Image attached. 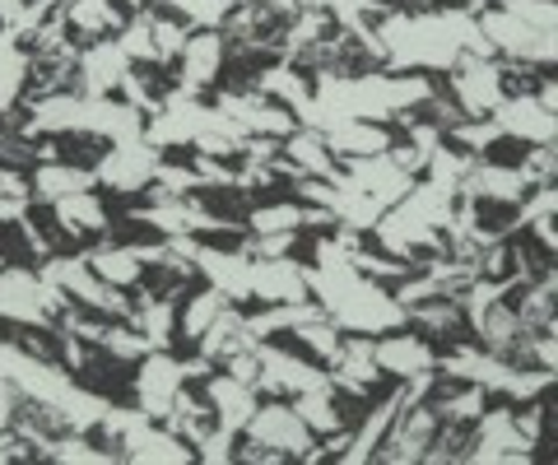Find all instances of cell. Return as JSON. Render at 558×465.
<instances>
[{
    "mask_svg": "<svg viewBox=\"0 0 558 465\" xmlns=\"http://www.w3.org/2000/svg\"><path fill=\"white\" fill-rule=\"evenodd\" d=\"M0 196L33 200V178H28L24 168H5V163H0Z\"/></svg>",
    "mask_w": 558,
    "mask_h": 465,
    "instance_id": "40",
    "label": "cell"
},
{
    "mask_svg": "<svg viewBox=\"0 0 558 465\" xmlns=\"http://www.w3.org/2000/svg\"><path fill=\"white\" fill-rule=\"evenodd\" d=\"M303 219H307L303 200H275V205H256L247 215V229L252 233H299Z\"/></svg>",
    "mask_w": 558,
    "mask_h": 465,
    "instance_id": "33",
    "label": "cell"
},
{
    "mask_svg": "<svg viewBox=\"0 0 558 465\" xmlns=\"http://www.w3.org/2000/svg\"><path fill=\"white\" fill-rule=\"evenodd\" d=\"M498 10H508L517 14L521 24H531V28H558V5L554 0H498Z\"/></svg>",
    "mask_w": 558,
    "mask_h": 465,
    "instance_id": "37",
    "label": "cell"
},
{
    "mask_svg": "<svg viewBox=\"0 0 558 465\" xmlns=\"http://www.w3.org/2000/svg\"><path fill=\"white\" fill-rule=\"evenodd\" d=\"M252 344H256V340L247 335V313H242V303H223V307H219V317L201 331L196 354H205V358H215V364H223L229 354L252 350Z\"/></svg>",
    "mask_w": 558,
    "mask_h": 465,
    "instance_id": "20",
    "label": "cell"
},
{
    "mask_svg": "<svg viewBox=\"0 0 558 465\" xmlns=\"http://www.w3.org/2000/svg\"><path fill=\"white\" fill-rule=\"evenodd\" d=\"M252 298L260 303H303L307 294V274L289 256H252Z\"/></svg>",
    "mask_w": 558,
    "mask_h": 465,
    "instance_id": "18",
    "label": "cell"
},
{
    "mask_svg": "<svg viewBox=\"0 0 558 465\" xmlns=\"http://www.w3.org/2000/svg\"><path fill=\"white\" fill-rule=\"evenodd\" d=\"M238 438L242 433H229V428H219V424H209V433L196 442V461H233V452H238Z\"/></svg>",
    "mask_w": 558,
    "mask_h": 465,
    "instance_id": "38",
    "label": "cell"
},
{
    "mask_svg": "<svg viewBox=\"0 0 558 465\" xmlns=\"http://www.w3.org/2000/svg\"><path fill=\"white\" fill-rule=\"evenodd\" d=\"M159 10L168 14H178V20L186 28H223V20H229V10H233V0H159Z\"/></svg>",
    "mask_w": 558,
    "mask_h": 465,
    "instance_id": "34",
    "label": "cell"
},
{
    "mask_svg": "<svg viewBox=\"0 0 558 465\" xmlns=\"http://www.w3.org/2000/svg\"><path fill=\"white\" fill-rule=\"evenodd\" d=\"M344 182L349 186H359V192H368V196H377L381 205H391L396 200H405L410 196V186L418 182V178H410L405 168H396L391 163V154H368V159H344Z\"/></svg>",
    "mask_w": 558,
    "mask_h": 465,
    "instance_id": "16",
    "label": "cell"
},
{
    "mask_svg": "<svg viewBox=\"0 0 558 465\" xmlns=\"http://www.w3.org/2000/svg\"><path fill=\"white\" fill-rule=\"evenodd\" d=\"M526 192H531L526 172L517 163H498V159H470L461 178V196L484 200V205H521Z\"/></svg>",
    "mask_w": 558,
    "mask_h": 465,
    "instance_id": "12",
    "label": "cell"
},
{
    "mask_svg": "<svg viewBox=\"0 0 558 465\" xmlns=\"http://www.w3.org/2000/svg\"><path fill=\"white\" fill-rule=\"evenodd\" d=\"M28 71H33V51L24 47V38L14 28H0V117L24 102Z\"/></svg>",
    "mask_w": 558,
    "mask_h": 465,
    "instance_id": "23",
    "label": "cell"
},
{
    "mask_svg": "<svg viewBox=\"0 0 558 465\" xmlns=\"http://www.w3.org/2000/svg\"><path fill=\"white\" fill-rule=\"evenodd\" d=\"M33 178V200H61V196H80V192H94L98 178H94V168H75V163H38L28 172Z\"/></svg>",
    "mask_w": 558,
    "mask_h": 465,
    "instance_id": "26",
    "label": "cell"
},
{
    "mask_svg": "<svg viewBox=\"0 0 558 465\" xmlns=\"http://www.w3.org/2000/svg\"><path fill=\"white\" fill-rule=\"evenodd\" d=\"M205 401H209V409H215V424L219 428H229V433H242L247 428V419L256 415V387H247V382H238V377H229V372H209L205 377Z\"/></svg>",
    "mask_w": 558,
    "mask_h": 465,
    "instance_id": "19",
    "label": "cell"
},
{
    "mask_svg": "<svg viewBox=\"0 0 558 465\" xmlns=\"http://www.w3.org/2000/svg\"><path fill=\"white\" fill-rule=\"evenodd\" d=\"M252 442H260V446H275V452H284L289 461H299L307 446H312V428L293 415V405H284V401H266V405H256V415L247 419V428H242Z\"/></svg>",
    "mask_w": 558,
    "mask_h": 465,
    "instance_id": "10",
    "label": "cell"
},
{
    "mask_svg": "<svg viewBox=\"0 0 558 465\" xmlns=\"http://www.w3.org/2000/svg\"><path fill=\"white\" fill-rule=\"evenodd\" d=\"M326 313L349 335H387V331H400V326H405V307L396 303L391 289H381L377 280H368V274H359Z\"/></svg>",
    "mask_w": 558,
    "mask_h": 465,
    "instance_id": "3",
    "label": "cell"
},
{
    "mask_svg": "<svg viewBox=\"0 0 558 465\" xmlns=\"http://www.w3.org/2000/svg\"><path fill=\"white\" fill-rule=\"evenodd\" d=\"M70 33H80L84 42H98V38H117L126 14L117 10V0H61Z\"/></svg>",
    "mask_w": 558,
    "mask_h": 465,
    "instance_id": "25",
    "label": "cell"
},
{
    "mask_svg": "<svg viewBox=\"0 0 558 465\" xmlns=\"http://www.w3.org/2000/svg\"><path fill=\"white\" fill-rule=\"evenodd\" d=\"M447 89H451V102L465 112V117H488L498 108L502 98V61L498 57H470L461 51V61L447 71Z\"/></svg>",
    "mask_w": 558,
    "mask_h": 465,
    "instance_id": "6",
    "label": "cell"
},
{
    "mask_svg": "<svg viewBox=\"0 0 558 465\" xmlns=\"http://www.w3.org/2000/svg\"><path fill=\"white\" fill-rule=\"evenodd\" d=\"M488 117H494L502 135L517 145H554V135H558V112L539 108L535 94H508Z\"/></svg>",
    "mask_w": 558,
    "mask_h": 465,
    "instance_id": "14",
    "label": "cell"
},
{
    "mask_svg": "<svg viewBox=\"0 0 558 465\" xmlns=\"http://www.w3.org/2000/svg\"><path fill=\"white\" fill-rule=\"evenodd\" d=\"M223 71V33L219 28H201V33H191L186 47H182V57H178V89H186L191 98H201L209 84L219 79Z\"/></svg>",
    "mask_w": 558,
    "mask_h": 465,
    "instance_id": "15",
    "label": "cell"
},
{
    "mask_svg": "<svg viewBox=\"0 0 558 465\" xmlns=\"http://www.w3.org/2000/svg\"><path fill=\"white\" fill-rule=\"evenodd\" d=\"M38 274L51 284H61L70 294V303L89 307V313L108 317V321H131L135 317V303L126 298V289H112L108 280H98V274L89 270V261H84V252L80 256H47V261L38 266Z\"/></svg>",
    "mask_w": 558,
    "mask_h": 465,
    "instance_id": "2",
    "label": "cell"
},
{
    "mask_svg": "<svg viewBox=\"0 0 558 465\" xmlns=\"http://www.w3.org/2000/svg\"><path fill=\"white\" fill-rule=\"evenodd\" d=\"M322 140L326 149L336 154V163L340 159H368V154H387L391 149V126H381V122H336L330 131H322Z\"/></svg>",
    "mask_w": 558,
    "mask_h": 465,
    "instance_id": "21",
    "label": "cell"
},
{
    "mask_svg": "<svg viewBox=\"0 0 558 465\" xmlns=\"http://www.w3.org/2000/svg\"><path fill=\"white\" fill-rule=\"evenodd\" d=\"M289 335L303 344L307 358H317V364H326V368H330V358L340 354V340H344V331H340L336 321H330V313L312 317V321H303V326H293Z\"/></svg>",
    "mask_w": 558,
    "mask_h": 465,
    "instance_id": "30",
    "label": "cell"
},
{
    "mask_svg": "<svg viewBox=\"0 0 558 465\" xmlns=\"http://www.w3.org/2000/svg\"><path fill=\"white\" fill-rule=\"evenodd\" d=\"M117 42H121V51H126V57H131V65H163L159 47H154V33H149V24L140 20V14H131V20L121 24Z\"/></svg>",
    "mask_w": 558,
    "mask_h": 465,
    "instance_id": "36",
    "label": "cell"
},
{
    "mask_svg": "<svg viewBox=\"0 0 558 465\" xmlns=\"http://www.w3.org/2000/svg\"><path fill=\"white\" fill-rule=\"evenodd\" d=\"M121 5H126V10L135 14V10H145V5H154V0H121Z\"/></svg>",
    "mask_w": 558,
    "mask_h": 465,
    "instance_id": "41",
    "label": "cell"
},
{
    "mask_svg": "<svg viewBox=\"0 0 558 465\" xmlns=\"http://www.w3.org/2000/svg\"><path fill=\"white\" fill-rule=\"evenodd\" d=\"M196 274L229 303H252V256L242 247H196Z\"/></svg>",
    "mask_w": 558,
    "mask_h": 465,
    "instance_id": "13",
    "label": "cell"
},
{
    "mask_svg": "<svg viewBox=\"0 0 558 465\" xmlns=\"http://www.w3.org/2000/svg\"><path fill=\"white\" fill-rule=\"evenodd\" d=\"M0 321L10 326H57L47 313L43 274L28 266H0Z\"/></svg>",
    "mask_w": 558,
    "mask_h": 465,
    "instance_id": "8",
    "label": "cell"
},
{
    "mask_svg": "<svg viewBox=\"0 0 558 465\" xmlns=\"http://www.w3.org/2000/svg\"><path fill=\"white\" fill-rule=\"evenodd\" d=\"M51 219H57V229L65 237H102L112 229V219H108V205L98 200V192H80V196H61V200H51Z\"/></svg>",
    "mask_w": 558,
    "mask_h": 465,
    "instance_id": "22",
    "label": "cell"
},
{
    "mask_svg": "<svg viewBox=\"0 0 558 465\" xmlns=\"http://www.w3.org/2000/svg\"><path fill=\"white\" fill-rule=\"evenodd\" d=\"M117 442H121V461H140V465H186V461H196V446H191L186 438H178V433H168L159 419H145V415H140Z\"/></svg>",
    "mask_w": 558,
    "mask_h": 465,
    "instance_id": "11",
    "label": "cell"
},
{
    "mask_svg": "<svg viewBox=\"0 0 558 465\" xmlns=\"http://www.w3.org/2000/svg\"><path fill=\"white\" fill-rule=\"evenodd\" d=\"M24 401H28V395L14 387V382H5V377H0V433H10V428H14V419H20Z\"/></svg>",
    "mask_w": 558,
    "mask_h": 465,
    "instance_id": "39",
    "label": "cell"
},
{
    "mask_svg": "<svg viewBox=\"0 0 558 465\" xmlns=\"http://www.w3.org/2000/svg\"><path fill=\"white\" fill-rule=\"evenodd\" d=\"M256 358H260V377H256V391L266 395H299V391H312V387H330V372L326 364L307 354H293V350H279L270 340H256L252 344Z\"/></svg>",
    "mask_w": 558,
    "mask_h": 465,
    "instance_id": "5",
    "label": "cell"
},
{
    "mask_svg": "<svg viewBox=\"0 0 558 465\" xmlns=\"http://www.w3.org/2000/svg\"><path fill=\"white\" fill-rule=\"evenodd\" d=\"M159 168H163V149L149 145L145 135H135V140H112L98 154L94 178H98V186H108V192L131 196V192H145Z\"/></svg>",
    "mask_w": 558,
    "mask_h": 465,
    "instance_id": "4",
    "label": "cell"
},
{
    "mask_svg": "<svg viewBox=\"0 0 558 465\" xmlns=\"http://www.w3.org/2000/svg\"><path fill=\"white\" fill-rule=\"evenodd\" d=\"M84 261L98 280H108L112 289H135L145 280V256H140L135 243H102L94 252H84Z\"/></svg>",
    "mask_w": 558,
    "mask_h": 465,
    "instance_id": "24",
    "label": "cell"
},
{
    "mask_svg": "<svg viewBox=\"0 0 558 465\" xmlns=\"http://www.w3.org/2000/svg\"><path fill=\"white\" fill-rule=\"evenodd\" d=\"M47 461H61V465H108V461H117V452H98L89 433H61L57 442H51Z\"/></svg>",
    "mask_w": 558,
    "mask_h": 465,
    "instance_id": "35",
    "label": "cell"
},
{
    "mask_svg": "<svg viewBox=\"0 0 558 465\" xmlns=\"http://www.w3.org/2000/svg\"><path fill=\"white\" fill-rule=\"evenodd\" d=\"M373 354H377V368L396 377V382H405L414 372H438V350L424 335H410V326L387 331V340H373Z\"/></svg>",
    "mask_w": 558,
    "mask_h": 465,
    "instance_id": "17",
    "label": "cell"
},
{
    "mask_svg": "<svg viewBox=\"0 0 558 465\" xmlns=\"http://www.w3.org/2000/svg\"><path fill=\"white\" fill-rule=\"evenodd\" d=\"M135 71L131 57L121 51L117 38H98V42H80V61H75V94L89 98H108L121 89V79Z\"/></svg>",
    "mask_w": 558,
    "mask_h": 465,
    "instance_id": "9",
    "label": "cell"
},
{
    "mask_svg": "<svg viewBox=\"0 0 558 465\" xmlns=\"http://www.w3.org/2000/svg\"><path fill=\"white\" fill-rule=\"evenodd\" d=\"M223 303H229V298H223L219 289H209V284H205L196 298H186V303L178 307V335H182V340H191V344H196V340H201V331H205V326L219 317V307H223Z\"/></svg>",
    "mask_w": 558,
    "mask_h": 465,
    "instance_id": "32",
    "label": "cell"
},
{
    "mask_svg": "<svg viewBox=\"0 0 558 465\" xmlns=\"http://www.w3.org/2000/svg\"><path fill=\"white\" fill-rule=\"evenodd\" d=\"M247 89L266 94V98H275V102H284L289 112H299L303 102L312 98V79L293 71L289 61H275V65H266V71H256V79L247 84Z\"/></svg>",
    "mask_w": 558,
    "mask_h": 465,
    "instance_id": "27",
    "label": "cell"
},
{
    "mask_svg": "<svg viewBox=\"0 0 558 465\" xmlns=\"http://www.w3.org/2000/svg\"><path fill=\"white\" fill-rule=\"evenodd\" d=\"M451 145H461L465 154H475V159H488V149L502 145L508 135H502V126L494 122V117H465V122H457L447 131Z\"/></svg>",
    "mask_w": 558,
    "mask_h": 465,
    "instance_id": "31",
    "label": "cell"
},
{
    "mask_svg": "<svg viewBox=\"0 0 558 465\" xmlns=\"http://www.w3.org/2000/svg\"><path fill=\"white\" fill-rule=\"evenodd\" d=\"M475 28H480V38L494 47V57L498 61H521V65H535V71H554V61H558V38L549 28H531V24H521L517 14L508 10H480L475 14Z\"/></svg>",
    "mask_w": 558,
    "mask_h": 465,
    "instance_id": "1",
    "label": "cell"
},
{
    "mask_svg": "<svg viewBox=\"0 0 558 465\" xmlns=\"http://www.w3.org/2000/svg\"><path fill=\"white\" fill-rule=\"evenodd\" d=\"M131 326L149 340V350H172V340H178V298H140Z\"/></svg>",
    "mask_w": 558,
    "mask_h": 465,
    "instance_id": "28",
    "label": "cell"
},
{
    "mask_svg": "<svg viewBox=\"0 0 558 465\" xmlns=\"http://www.w3.org/2000/svg\"><path fill=\"white\" fill-rule=\"evenodd\" d=\"M293 415H299L312 433H336V428L344 424L340 405H336V391L330 387H312V391H299V401H293Z\"/></svg>",
    "mask_w": 558,
    "mask_h": 465,
    "instance_id": "29",
    "label": "cell"
},
{
    "mask_svg": "<svg viewBox=\"0 0 558 465\" xmlns=\"http://www.w3.org/2000/svg\"><path fill=\"white\" fill-rule=\"evenodd\" d=\"M178 387H182V358H172V350H149L135 364L131 391H135V405H140V415L145 419H163L172 409Z\"/></svg>",
    "mask_w": 558,
    "mask_h": 465,
    "instance_id": "7",
    "label": "cell"
}]
</instances>
